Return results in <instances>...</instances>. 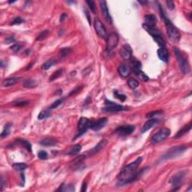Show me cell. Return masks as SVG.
<instances>
[{
    "mask_svg": "<svg viewBox=\"0 0 192 192\" xmlns=\"http://www.w3.org/2000/svg\"><path fill=\"white\" fill-rule=\"evenodd\" d=\"M63 72H64V69H62V68H60V69H58L57 71H56L51 76V77H50V81L51 82V81H55V80H56V79H58L59 77L62 75Z\"/></svg>",
    "mask_w": 192,
    "mask_h": 192,
    "instance_id": "36",
    "label": "cell"
},
{
    "mask_svg": "<svg viewBox=\"0 0 192 192\" xmlns=\"http://www.w3.org/2000/svg\"><path fill=\"white\" fill-rule=\"evenodd\" d=\"M137 77H138L140 80H141L142 81H149V77L145 74V73L143 72V71H140L138 74L137 75Z\"/></svg>",
    "mask_w": 192,
    "mask_h": 192,
    "instance_id": "43",
    "label": "cell"
},
{
    "mask_svg": "<svg viewBox=\"0 0 192 192\" xmlns=\"http://www.w3.org/2000/svg\"><path fill=\"white\" fill-rule=\"evenodd\" d=\"M159 9H160V12H161V18H162L163 21H164V23H165L166 29H167V32L169 36V38L173 43H177L180 41V38H181V34H180V31H179L177 27L172 23L171 21L167 18V16L164 14V10L161 8V5H159Z\"/></svg>",
    "mask_w": 192,
    "mask_h": 192,
    "instance_id": "2",
    "label": "cell"
},
{
    "mask_svg": "<svg viewBox=\"0 0 192 192\" xmlns=\"http://www.w3.org/2000/svg\"><path fill=\"white\" fill-rule=\"evenodd\" d=\"M21 46L20 45V44H14V45H12L11 47V50L14 53L18 52V51L21 50Z\"/></svg>",
    "mask_w": 192,
    "mask_h": 192,
    "instance_id": "47",
    "label": "cell"
},
{
    "mask_svg": "<svg viewBox=\"0 0 192 192\" xmlns=\"http://www.w3.org/2000/svg\"><path fill=\"white\" fill-rule=\"evenodd\" d=\"M185 177V172L184 171H181L180 173L173 175L170 180V183L173 188L171 191H176L179 190L181 188V186L183 184V182H184Z\"/></svg>",
    "mask_w": 192,
    "mask_h": 192,
    "instance_id": "7",
    "label": "cell"
},
{
    "mask_svg": "<svg viewBox=\"0 0 192 192\" xmlns=\"http://www.w3.org/2000/svg\"><path fill=\"white\" fill-rule=\"evenodd\" d=\"M100 5H101V13L103 14V17L105 19V21L108 23L109 24L111 25L112 23H113V21H112V18L110 16V12H109L108 8H107V4L105 1H101L100 2Z\"/></svg>",
    "mask_w": 192,
    "mask_h": 192,
    "instance_id": "14",
    "label": "cell"
},
{
    "mask_svg": "<svg viewBox=\"0 0 192 192\" xmlns=\"http://www.w3.org/2000/svg\"><path fill=\"white\" fill-rule=\"evenodd\" d=\"M118 72L122 77H128L131 74V69L127 64H121L118 68Z\"/></svg>",
    "mask_w": 192,
    "mask_h": 192,
    "instance_id": "16",
    "label": "cell"
},
{
    "mask_svg": "<svg viewBox=\"0 0 192 192\" xmlns=\"http://www.w3.org/2000/svg\"><path fill=\"white\" fill-rule=\"evenodd\" d=\"M107 122H108V119L106 118V117L98 119L96 121H92L90 129L93 130L95 131H100V130L102 129L103 128L107 125Z\"/></svg>",
    "mask_w": 192,
    "mask_h": 192,
    "instance_id": "12",
    "label": "cell"
},
{
    "mask_svg": "<svg viewBox=\"0 0 192 192\" xmlns=\"http://www.w3.org/2000/svg\"><path fill=\"white\" fill-rule=\"evenodd\" d=\"M188 147H186L185 145H181V146H177V147H172V148L169 149L161 158V160L164 161V160H169V159H173L175 158L179 157L180 155H181L182 153H184L187 150Z\"/></svg>",
    "mask_w": 192,
    "mask_h": 192,
    "instance_id": "4",
    "label": "cell"
},
{
    "mask_svg": "<svg viewBox=\"0 0 192 192\" xmlns=\"http://www.w3.org/2000/svg\"><path fill=\"white\" fill-rule=\"evenodd\" d=\"M143 28L144 29L152 38H155V37L158 36V35H161V32L155 28V26H149L146 23H143Z\"/></svg>",
    "mask_w": 192,
    "mask_h": 192,
    "instance_id": "18",
    "label": "cell"
},
{
    "mask_svg": "<svg viewBox=\"0 0 192 192\" xmlns=\"http://www.w3.org/2000/svg\"><path fill=\"white\" fill-rule=\"evenodd\" d=\"M29 101H14L12 103L13 106L17 107H25V106H27L29 104Z\"/></svg>",
    "mask_w": 192,
    "mask_h": 192,
    "instance_id": "40",
    "label": "cell"
},
{
    "mask_svg": "<svg viewBox=\"0 0 192 192\" xmlns=\"http://www.w3.org/2000/svg\"><path fill=\"white\" fill-rule=\"evenodd\" d=\"M63 101H64V99H63V98H60V99L56 100V101H54V102L53 103V104H51V106H50L49 110H53V109L57 108V107H58L59 106L61 105V104H62Z\"/></svg>",
    "mask_w": 192,
    "mask_h": 192,
    "instance_id": "41",
    "label": "cell"
},
{
    "mask_svg": "<svg viewBox=\"0 0 192 192\" xmlns=\"http://www.w3.org/2000/svg\"><path fill=\"white\" fill-rule=\"evenodd\" d=\"M84 14H85L86 17V19H87V21H88L89 23V25H91V24H92V19H91V15H90V13L89 12L88 10L86 9V8H84Z\"/></svg>",
    "mask_w": 192,
    "mask_h": 192,
    "instance_id": "48",
    "label": "cell"
},
{
    "mask_svg": "<svg viewBox=\"0 0 192 192\" xmlns=\"http://www.w3.org/2000/svg\"><path fill=\"white\" fill-rule=\"evenodd\" d=\"M82 149V147H81V144H77V145H74L72 148L70 149L68 152H67L66 154L68 155H74L78 154L81 150Z\"/></svg>",
    "mask_w": 192,
    "mask_h": 192,
    "instance_id": "28",
    "label": "cell"
},
{
    "mask_svg": "<svg viewBox=\"0 0 192 192\" xmlns=\"http://www.w3.org/2000/svg\"><path fill=\"white\" fill-rule=\"evenodd\" d=\"M83 89V86H78V87H77V88L76 89H74V90H72V91L71 92H70V94H69V96H71V95H74V94H76V93H77V92H81V90L82 89Z\"/></svg>",
    "mask_w": 192,
    "mask_h": 192,
    "instance_id": "50",
    "label": "cell"
},
{
    "mask_svg": "<svg viewBox=\"0 0 192 192\" xmlns=\"http://www.w3.org/2000/svg\"><path fill=\"white\" fill-rule=\"evenodd\" d=\"M191 126H192L191 122H190L189 124L186 125H185L184 127L182 128L181 129L177 132V135L175 136V138L176 139L180 138V137H182L183 135H185V134H187L188 132H189V131H191Z\"/></svg>",
    "mask_w": 192,
    "mask_h": 192,
    "instance_id": "22",
    "label": "cell"
},
{
    "mask_svg": "<svg viewBox=\"0 0 192 192\" xmlns=\"http://www.w3.org/2000/svg\"><path fill=\"white\" fill-rule=\"evenodd\" d=\"M92 123V121L89 120V119L86 118V117H81L78 122V125H77V128H78V133L77 135L74 137V139H77V137H81L84 134H85L87 131V130L91 128Z\"/></svg>",
    "mask_w": 192,
    "mask_h": 192,
    "instance_id": "6",
    "label": "cell"
},
{
    "mask_svg": "<svg viewBox=\"0 0 192 192\" xmlns=\"http://www.w3.org/2000/svg\"><path fill=\"white\" fill-rule=\"evenodd\" d=\"M104 104H105V107L103 110L105 112H108V113H117V112L124 111V110H128L127 107L116 104L110 100H105Z\"/></svg>",
    "mask_w": 192,
    "mask_h": 192,
    "instance_id": "8",
    "label": "cell"
},
{
    "mask_svg": "<svg viewBox=\"0 0 192 192\" xmlns=\"http://www.w3.org/2000/svg\"><path fill=\"white\" fill-rule=\"evenodd\" d=\"M114 95L116 98H118V99L120 100L121 101H125L126 98H127V97H126V95H125L121 94V93H119V92L117 91V90L114 91Z\"/></svg>",
    "mask_w": 192,
    "mask_h": 192,
    "instance_id": "42",
    "label": "cell"
},
{
    "mask_svg": "<svg viewBox=\"0 0 192 192\" xmlns=\"http://www.w3.org/2000/svg\"><path fill=\"white\" fill-rule=\"evenodd\" d=\"M131 65H132V70L134 74H135L136 76L142 71V64L140 61L137 59L132 60V62H131Z\"/></svg>",
    "mask_w": 192,
    "mask_h": 192,
    "instance_id": "24",
    "label": "cell"
},
{
    "mask_svg": "<svg viewBox=\"0 0 192 192\" xmlns=\"http://www.w3.org/2000/svg\"><path fill=\"white\" fill-rule=\"evenodd\" d=\"M51 116V110H43V111L40 112V114H38V119H45L48 118V117H50Z\"/></svg>",
    "mask_w": 192,
    "mask_h": 192,
    "instance_id": "35",
    "label": "cell"
},
{
    "mask_svg": "<svg viewBox=\"0 0 192 192\" xmlns=\"http://www.w3.org/2000/svg\"><path fill=\"white\" fill-rule=\"evenodd\" d=\"M50 34V30L49 29H45L44 31H42L41 33L38 35V36L37 37L36 41H42L47 36H48V35Z\"/></svg>",
    "mask_w": 192,
    "mask_h": 192,
    "instance_id": "39",
    "label": "cell"
},
{
    "mask_svg": "<svg viewBox=\"0 0 192 192\" xmlns=\"http://www.w3.org/2000/svg\"><path fill=\"white\" fill-rule=\"evenodd\" d=\"M66 17H67V15L65 14V13H63V14H62L61 17H60V21H61V22H63V21H64L65 20Z\"/></svg>",
    "mask_w": 192,
    "mask_h": 192,
    "instance_id": "54",
    "label": "cell"
},
{
    "mask_svg": "<svg viewBox=\"0 0 192 192\" xmlns=\"http://www.w3.org/2000/svg\"><path fill=\"white\" fill-rule=\"evenodd\" d=\"M16 1H9V2H8V3L9 4H11V3H14V2H15Z\"/></svg>",
    "mask_w": 192,
    "mask_h": 192,
    "instance_id": "56",
    "label": "cell"
},
{
    "mask_svg": "<svg viewBox=\"0 0 192 192\" xmlns=\"http://www.w3.org/2000/svg\"><path fill=\"white\" fill-rule=\"evenodd\" d=\"M159 122H160V120L158 119H149L148 121H147L144 123V125L142 127L141 133L143 134V133L147 132V131H149V129L152 128L153 127L157 125Z\"/></svg>",
    "mask_w": 192,
    "mask_h": 192,
    "instance_id": "15",
    "label": "cell"
},
{
    "mask_svg": "<svg viewBox=\"0 0 192 192\" xmlns=\"http://www.w3.org/2000/svg\"><path fill=\"white\" fill-rule=\"evenodd\" d=\"M85 158H86V157H85V155H80V156H77L76 158L74 159V161H71V168L74 170H78V169L80 168V167H81V165L83 164V163H84Z\"/></svg>",
    "mask_w": 192,
    "mask_h": 192,
    "instance_id": "17",
    "label": "cell"
},
{
    "mask_svg": "<svg viewBox=\"0 0 192 192\" xmlns=\"http://www.w3.org/2000/svg\"><path fill=\"white\" fill-rule=\"evenodd\" d=\"M138 2L139 3H140V4H142V5H147V3H148V2H147V1H138Z\"/></svg>",
    "mask_w": 192,
    "mask_h": 192,
    "instance_id": "55",
    "label": "cell"
},
{
    "mask_svg": "<svg viewBox=\"0 0 192 192\" xmlns=\"http://www.w3.org/2000/svg\"><path fill=\"white\" fill-rule=\"evenodd\" d=\"M86 4L88 5L89 8H90V10H91L92 12L93 13H95V2H93V1H92V0H87L86 2Z\"/></svg>",
    "mask_w": 192,
    "mask_h": 192,
    "instance_id": "45",
    "label": "cell"
},
{
    "mask_svg": "<svg viewBox=\"0 0 192 192\" xmlns=\"http://www.w3.org/2000/svg\"><path fill=\"white\" fill-rule=\"evenodd\" d=\"M135 130V127L131 125H121L118 127L117 129L115 130V134H118V135L122 136V137H125V136L130 135L132 134Z\"/></svg>",
    "mask_w": 192,
    "mask_h": 192,
    "instance_id": "10",
    "label": "cell"
},
{
    "mask_svg": "<svg viewBox=\"0 0 192 192\" xmlns=\"http://www.w3.org/2000/svg\"><path fill=\"white\" fill-rule=\"evenodd\" d=\"M166 4H167V8H168V9L173 10L175 8L174 2H173V1L167 0V1H166Z\"/></svg>",
    "mask_w": 192,
    "mask_h": 192,
    "instance_id": "49",
    "label": "cell"
},
{
    "mask_svg": "<svg viewBox=\"0 0 192 192\" xmlns=\"http://www.w3.org/2000/svg\"><path fill=\"white\" fill-rule=\"evenodd\" d=\"M128 85L132 89H134L137 88L139 86V82L138 81H137L136 79L134 78H129L128 80Z\"/></svg>",
    "mask_w": 192,
    "mask_h": 192,
    "instance_id": "37",
    "label": "cell"
},
{
    "mask_svg": "<svg viewBox=\"0 0 192 192\" xmlns=\"http://www.w3.org/2000/svg\"><path fill=\"white\" fill-rule=\"evenodd\" d=\"M142 161H143V158L139 157L134 162L128 164L125 167H123L118 176L117 185H125L140 180V177L143 176V174L145 173V172L148 169V167H146V168L140 170V171H137V169L141 164Z\"/></svg>",
    "mask_w": 192,
    "mask_h": 192,
    "instance_id": "1",
    "label": "cell"
},
{
    "mask_svg": "<svg viewBox=\"0 0 192 192\" xmlns=\"http://www.w3.org/2000/svg\"><path fill=\"white\" fill-rule=\"evenodd\" d=\"M39 143L44 147H53V146L56 145L57 140L56 139L52 138V137H47V138L41 140Z\"/></svg>",
    "mask_w": 192,
    "mask_h": 192,
    "instance_id": "20",
    "label": "cell"
},
{
    "mask_svg": "<svg viewBox=\"0 0 192 192\" xmlns=\"http://www.w3.org/2000/svg\"><path fill=\"white\" fill-rule=\"evenodd\" d=\"M86 187H87L86 182H84L82 185V188H81V191H86V190H87Z\"/></svg>",
    "mask_w": 192,
    "mask_h": 192,
    "instance_id": "53",
    "label": "cell"
},
{
    "mask_svg": "<svg viewBox=\"0 0 192 192\" xmlns=\"http://www.w3.org/2000/svg\"><path fill=\"white\" fill-rule=\"evenodd\" d=\"M163 113H164V111H163V110H155V111L150 112V113L147 114V118L152 119V118H154V117H157V116L161 115V114H163Z\"/></svg>",
    "mask_w": 192,
    "mask_h": 192,
    "instance_id": "38",
    "label": "cell"
},
{
    "mask_svg": "<svg viewBox=\"0 0 192 192\" xmlns=\"http://www.w3.org/2000/svg\"><path fill=\"white\" fill-rule=\"evenodd\" d=\"M158 56L161 61L164 62H167L169 61V58H170V53H169L168 51L166 48H160L157 51Z\"/></svg>",
    "mask_w": 192,
    "mask_h": 192,
    "instance_id": "19",
    "label": "cell"
},
{
    "mask_svg": "<svg viewBox=\"0 0 192 192\" xmlns=\"http://www.w3.org/2000/svg\"><path fill=\"white\" fill-rule=\"evenodd\" d=\"M107 144V140H105V139H103L101 140L99 143H98V144L91 150L92 155H94L95 153H98V152L101 151L102 149H104V147H106V145Z\"/></svg>",
    "mask_w": 192,
    "mask_h": 192,
    "instance_id": "21",
    "label": "cell"
},
{
    "mask_svg": "<svg viewBox=\"0 0 192 192\" xmlns=\"http://www.w3.org/2000/svg\"><path fill=\"white\" fill-rule=\"evenodd\" d=\"M174 52L181 72L184 74H189L191 72V67L188 59L186 58L184 53L177 47L174 48Z\"/></svg>",
    "mask_w": 192,
    "mask_h": 192,
    "instance_id": "3",
    "label": "cell"
},
{
    "mask_svg": "<svg viewBox=\"0 0 192 192\" xmlns=\"http://www.w3.org/2000/svg\"><path fill=\"white\" fill-rule=\"evenodd\" d=\"M12 125L11 123H7L6 125L4 127V129L2 130V132L1 133V135H0V137L2 139L5 138V137H8L10 134V132H11V128Z\"/></svg>",
    "mask_w": 192,
    "mask_h": 192,
    "instance_id": "30",
    "label": "cell"
},
{
    "mask_svg": "<svg viewBox=\"0 0 192 192\" xmlns=\"http://www.w3.org/2000/svg\"><path fill=\"white\" fill-rule=\"evenodd\" d=\"M5 42L7 44H11V43H14L15 42V38L13 36H8L5 38Z\"/></svg>",
    "mask_w": 192,
    "mask_h": 192,
    "instance_id": "51",
    "label": "cell"
},
{
    "mask_svg": "<svg viewBox=\"0 0 192 192\" xmlns=\"http://www.w3.org/2000/svg\"><path fill=\"white\" fill-rule=\"evenodd\" d=\"M12 167L17 171L22 172L28 167V165L26 163H15L12 164Z\"/></svg>",
    "mask_w": 192,
    "mask_h": 192,
    "instance_id": "32",
    "label": "cell"
},
{
    "mask_svg": "<svg viewBox=\"0 0 192 192\" xmlns=\"http://www.w3.org/2000/svg\"><path fill=\"white\" fill-rule=\"evenodd\" d=\"M144 19H145L144 23L149 26H155V24L157 23V18L154 14H147V15L144 16Z\"/></svg>",
    "mask_w": 192,
    "mask_h": 192,
    "instance_id": "23",
    "label": "cell"
},
{
    "mask_svg": "<svg viewBox=\"0 0 192 192\" xmlns=\"http://www.w3.org/2000/svg\"><path fill=\"white\" fill-rule=\"evenodd\" d=\"M132 49L128 44H124L119 51V54L125 60H129L132 57Z\"/></svg>",
    "mask_w": 192,
    "mask_h": 192,
    "instance_id": "13",
    "label": "cell"
},
{
    "mask_svg": "<svg viewBox=\"0 0 192 192\" xmlns=\"http://www.w3.org/2000/svg\"><path fill=\"white\" fill-rule=\"evenodd\" d=\"M17 142H18V143H19L20 144H21L23 147H25V148L28 150V152H32V144L29 141H27V140H23V139L19 138V139H17Z\"/></svg>",
    "mask_w": 192,
    "mask_h": 192,
    "instance_id": "31",
    "label": "cell"
},
{
    "mask_svg": "<svg viewBox=\"0 0 192 192\" xmlns=\"http://www.w3.org/2000/svg\"><path fill=\"white\" fill-rule=\"evenodd\" d=\"M75 188L72 185H65L62 184L61 186L56 190V191H66V192H71L74 191Z\"/></svg>",
    "mask_w": 192,
    "mask_h": 192,
    "instance_id": "29",
    "label": "cell"
},
{
    "mask_svg": "<svg viewBox=\"0 0 192 192\" xmlns=\"http://www.w3.org/2000/svg\"><path fill=\"white\" fill-rule=\"evenodd\" d=\"M153 39L155 40V41L158 44V46L161 48H165V41H164V38L162 37V35H158V36L153 38Z\"/></svg>",
    "mask_w": 192,
    "mask_h": 192,
    "instance_id": "34",
    "label": "cell"
},
{
    "mask_svg": "<svg viewBox=\"0 0 192 192\" xmlns=\"http://www.w3.org/2000/svg\"><path fill=\"white\" fill-rule=\"evenodd\" d=\"M56 64V60L53 59H51L47 60L46 62H44L42 66H41V68H42V70L47 71V70H49L50 68H52Z\"/></svg>",
    "mask_w": 192,
    "mask_h": 192,
    "instance_id": "27",
    "label": "cell"
},
{
    "mask_svg": "<svg viewBox=\"0 0 192 192\" xmlns=\"http://www.w3.org/2000/svg\"><path fill=\"white\" fill-rule=\"evenodd\" d=\"M170 134H171V131H170V130L169 128H161L158 132H156L152 137V143L157 144V143L164 141V140H166L170 135Z\"/></svg>",
    "mask_w": 192,
    "mask_h": 192,
    "instance_id": "5",
    "label": "cell"
},
{
    "mask_svg": "<svg viewBox=\"0 0 192 192\" xmlns=\"http://www.w3.org/2000/svg\"><path fill=\"white\" fill-rule=\"evenodd\" d=\"M119 36L116 32H111L107 35V45L106 50L107 52H110L114 49H115L119 44Z\"/></svg>",
    "mask_w": 192,
    "mask_h": 192,
    "instance_id": "9",
    "label": "cell"
},
{
    "mask_svg": "<svg viewBox=\"0 0 192 192\" xmlns=\"http://www.w3.org/2000/svg\"><path fill=\"white\" fill-rule=\"evenodd\" d=\"M71 52V49L70 47H63L59 51V56L61 59L65 58V57L68 56Z\"/></svg>",
    "mask_w": 192,
    "mask_h": 192,
    "instance_id": "33",
    "label": "cell"
},
{
    "mask_svg": "<svg viewBox=\"0 0 192 192\" xmlns=\"http://www.w3.org/2000/svg\"><path fill=\"white\" fill-rule=\"evenodd\" d=\"M21 187H23L24 185H25V174L23 173V172H21Z\"/></svg>",
    "mask_w": 192,
    "mask_h": 192,
    "instance_id": "52",
    "label": "cell"
},
{
    "mask_svg": "<svg viewBox=\"0 0 192 192\" xmlns=\"http://www.w3.org/2000/svg\"><path fill=\"white\" fill-rule=\"evenodd\" d=\"M24 21L20 17H18V18H15L12 21H11V25H18V24H21L22 23H23Z\"/></svg>",
    "mask_w": 192,
    "mask_h": 192,
    "instance_id": "46",
    "label": "cell"
},
{
    "mask_svg": "<svg viewBox=\"0 0 192 192\" xmlns=\"http://www.w3.org/2000/svg\"><path fill=\"white\" fill-rule=\"evenodd\" d=\"M38 158H40L41 160H46L48 158V154H47V152L44 151V150H41V151H39L38 153Z\"/></svg>",
    "mask_w": 192,
    "mask_h": 192,
    "instance_id": "44",
    "label": "cell"
},
{
    "mask_svg": "<svg viewBox=\"0 0 192 192\" xmlns=\"http://www.w3.org/2000/svg\"><path fill=\"white\" fill-rule=\"evenodd\" d=\"M23 86V87L27 89H33L38 86V83L35 81H34V80H32V79H27L24 81Z\"/></svg>",
    "mask_w": 192,
    "mask_h": 192,
    "instance_id": "26",
    "label": "cell"
},
{
    "mask_svg": "<svg viewBox=\"0 0 192 192\" xmlns=\"http://www.w3.org/2000/svg\"><path fill=\"white\" fill-rule=\"evenodd\" d=\"M20 80H21V78H19V77H8L2 82V86H11L14 85L17 82H18Z\"/></svg>",
    "mask_w": 192,
    "mask_h": 192,
    "instance_id": "25",
    "label": "cell"
},
{
    "mask_svg": "<svg viewBox=\"0 0 192 192\" xmlns=\"http://www.w3.org/2000/svg\"><path fill=\"white\" fill-rule=\"evenodd\" d=\"M94 26H95V29L96 33L98 34V36L104 38V39H107V30H106V28L105 26H104V24H103V23L101 22L99 19L95 20Z\"/></svg>",
    "mask_w": 192,
    "mask_h": 192,
    "instance_id": "11",
    "label": "cell"
}]
</instances>
